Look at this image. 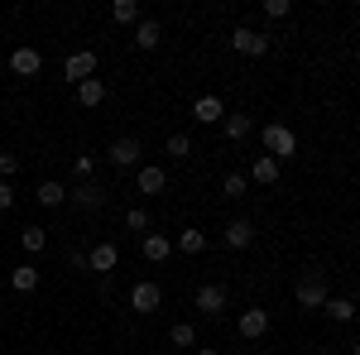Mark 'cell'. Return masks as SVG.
<instances>
[{"label":"cell","instance_id":"obj_1","mask_svg":"<svg viewBox=\"0 0 360 355\" xmlns=\"http://www.w3.org/2000/svg\"><path fill=\"white\" fill-rule=\"evenodd\" d=\"M259 139H264V154H269L274 164H283V159H293V154H298V135H293L283 120H269V125L259 130Z\"/></svg>","mask_w":360,"mask_h":355},{"label":"cell","instance_id":"obj_15","mask_svg":"<svg viewBox=\"0 0 360 355\" xmlns=\"http://www.w3.org/2000/svg\"><path fill=\"white\" fill-rule=\"evenodd\" d=\"M164 44V29H159V20H139L135 25V49L139 53H154Z\"/></svg>","mask_w":360,"mask_h":355},{"label":"cell","instance_id":"obj_35","mask_svg":"<svg viewBox=\"0 0 360 355\" xmlns=\"http://www.w3.org/2000/svg\"><path fill=\"white\" fill-rule=\"evenodd\" d=\"M0 254H5V245H0Z\"/></svg>","mask_w":360,"mask_h":355},{"label":"cell","instance_id":"obj_28","mask_svg":"<svg viewBox=\"0 0 360 355\" xmlns=\"http://www.w3.org/2000/svg\"><path fill=\"white\" fill-rule=\"evenodd\" d=\"M168 341H173V346H197V327L193 322H178V327L168 331Z\"/></svg>","mask_w":360,"mask_h":355},{"label":"cell","instance_id":"obj_5","mask_svg":"<svg viewBox=\"0 0 360 355\" xmlns=\"http://www.w3.org/2000/svg\"><path fill=\"white\" fill-rule=\"evenodd\" d=\"M193 307L202 312V317H221L226 312V288L221 283H202V288L193 293Z\"/></svg>","mask_w":360,"mask_h":355},{"label":"cell","instance_id":"obj_14","mask_svg":"<svg viewBox=\"0 0 360 355\" xmlns=\"http://www.w3.org/2000/svg\"><path fill=\"white\" fill-rule=\"evenodd\" d=\"M135 188L144 192V197H154V192H164L168 188V173L159 164H139V178H135Z\"/></svg>","mask_w":360,"mask_h":355},{"label":"cell","instance_id":"obj_8","mask_svg":"<svg viewBox=\"0 0 360 355\" xmlns=\"http://www.w3.org/2000/svg\"><path fill=\"white\" fill-rule=\"evenodd\" d=\"M236 331H240L245 341H259V336L269 331V312H264V307H245L240 322H236Z\"/></svg>","mask_w":360,"mask_h":355},{"label":"cell","instance_id":"obj_19","mask_svg":"<svg viewBox=\"0 0 360 355\" xmlns=\"http://www.w3.org/2000/svg\"><path fill=\"white\" fill-rule=\"evenodd\" d=\"M10 288H15V293H34V288H39V269H34V264L10 269Z\"/></svg>","mask_w":360,"mask_h":355},{"label":"cell","instance_id":"obj_6","mask_svg":"<svg viewBox=\"0 0 360 355\" xmlns=\"http://www.w3.org/2000/svg\"><path fill=\"white\" fill-rule=\"evenodd\" d=\"M139 154H144V144H139L135 135H120L111 149H106V159H111L115 168H139Z\"/></svg>","mask_w":360,"mask_h":355},{"label":"cell","instance_id":"obj_23","mask_svg":"<svg viewBox=\"0 0 360 355\" xmlns=\"http://www.w3.org/2000/svg\"><path fill=\"white\" fill-rule=\"evenodd\" d=\"M111 20H115V25H139V5H135V0H115Z\"/></svg>","mask_w":360,"mask_h":355},{"label":"cell","instance_id":"obj_24","mask_svg":"<svg viewBox=\"0 0 360 355\" xmlns=\"http://www.w3.org/2000/svg\"><path fill=\"white\" fill-rule=\"evenodd\" d=\"M20 240H25L29 254H39V250L49 245V231H44V226H25V231H20Z\"/></svg>","mask_w":360,"mask_h":355},{"label":"cell","instance_id":"obj_30","mask_svg":"<svg viewBox=\"0 0 360 355\" xmlns=\"http://www.w3.org/2000/svg\"><path fill=\"white\" fill-rule=\"evenodd\" d=\"M72 173H77V178H91V173H96V159H91V154H77V159H72Z\"/></svg>","mask_w":360,"mask_h":355},{"label":"cell","instance_id":"obj_13","mask_svg":"<svg viewBox=\"0 0 360 355\" xmlns=\"http://www.w3.org/2000/svg\"><path fill=\"white\" fill-rule=\"evenodd\" d=\"M115 264H120V250H115L111 240H101L96 250H86V269H96V273H111Z\"/></svg>","mask_w":360,"mask_h":355},{"label":"cell","instance_id":"obj_4","mask_svg":"<svg viewBox=\"0 0 360 355\" xmlns=\"http://www.w3.org/2000/svg\"><path fill=\"white\" fill-rule=\"evenodd\" d=\"M159 302H164V288H159V283H149V278H139L135 288H130V307H135L139 317L159 312Z\"/></svg>","mask_w":360,"mask_h":355},{"label":"cell","instance_id":"obj_27","mask_svg":"<svg viewBox=\"0 0 360 355\" xmlns=\"http://www.w3.org/2000/svg\"><path fill=\"white\" fill-rule=\"evenodd\" d=\"M245 192H250L245 173H226V183H221V197H231V202H236V197H245Z\"/></svg>","mask_w":360,"mask_h":355},{"label":"cell","instance_id":"obj_34","mask_svg":"<svg viewBox=\"0 0 360 355\" xmlns=\"http://www.w3.org/2000/svg\"><path fill=\"white\" fill-rule=\"evenodd\" d=\"M197 355H221V351L217 346H197Z\"/></svg>","mask_w":360,"mask_h":355},{"label":"cell","instance_id":"obj_32","mask_svg":"<svg viewBox=\"0 0 360 355\" xmlns=\"http://www.w3.org/2000/svg\"><path fill=\"white\" fill-rule=\"evenodd\" d=\"M0 173L15 178V173H20V159H15V154H0Z\"/></svg>","mask_w":360,"mask_h":355},{"label":"cell","instance_id":"obj_26","mask_svg":"<svg viewBox=\"0 0 360 355\" xmlns=\"http://www.w3.org/2000/svg\"><path fill=\"white\" fill-rule=\"evenodd\" d=\"M164 154H168V159H188V154H193V139H188V135H168L164 139Z\"/></svg>","mask_w":360,"mask_h":355},{"label":"cell","instance_id":"obj_33","mask_svg":"<svg viewBox=\"0 0 360 355\" xmlns=\"http://www.w3.org/2000/svg\"><path fill=\"white\" fill-rule=\"evenodd\" d=\"M10 207H15V188H10V183H0V212H10Z\"/></svg>","mask_w":360,"mask_h":355},{"label":"cell","instance_id":"obj_3","mask_svg":"<svg viewBox=\"0 0 360 355\" xmlns=\"http://www.w3.org/2000/svg\"><path fill=\"white\" fill-rule=\"evenodd\" d=\"M231 49L245 58H259V53H269V34H259V29H250V25H236L231 29Z\"/></svg>","mask_w":360,"mask_h":355},{"label":"cell","instance_id":"obj_10","mask_svg":"<svg viewBox=\"0 0 360 355\" xmlns=\"http://www.w3.org/2000/svg\"><path fill=\"white\" fill-rule=\"evenodd\" d=\"M39 67H44L39 49H15V53H10V72H15V77H39Z\"/></svg>","mask_w":360,"mask_h":355},{"label":"cell","instance_id":"obj_2","mask_svg":"<svg viewBox=\"0 0 360 355\" xmlns=\"http://www.w3.org/2000/svg\"><path fill=\"white\" fill-rule=\"evenodd\" d=\"M327 298H332V288H327V273H322V269H307L303 278L293 283V302L307 307V312H312V307H322Z\"/></svg>","mask_w":360,"mask_h":355},{"label":"cell","instance_id":"obj_12","mask_svg":"<svg viewBox=\"0 0 360 355\" xmlns=\"http://www.w3.org/2000/svg\"><path fill=\"white\" fill-rule=\"evenodd\" d=\"M226 245L231 250H250L255 245V221H245V217L226 221Z\"/></svg>","mask_w":360,"mask_h":355},{"label":"cell","instance_id":"obj_22","mask_svg":"<svg viewBox=\"0 0 360 355\" xmlns=\"http://www.w3.org/2000/svg\"><path fill=\"white\" fill-rule=\"evenodd\" d=\"M34 197H39V202H44V207H63V202H68V188H63V183H53V178H49V183H39V188H34Z\"/></svg>","mask_w":360,"mask_h":355},{"label":"cell","instance_id":"obj_25","mask_svg":"<svg viewBox=\"0 0 360 355\" xmlns=\"http://www.w3.org/2000/svg\"><path fill=\"white\" fill-rule=\"evenodd\" d=\"M178 250H183V254H202V250H207V235H202V231H178Z\"/></svg>","mask_w":360,"mask_h":355},{"label":"cell","instance_id":"obj_11","mask_svg":"<svg viewBox=\"0 0 360 355\" xmlns=\"http://www.w3.org/2000/svg\"><path fill=\"white\" fill-rule=\"evenodd\" d=\"M245 183H259V188H274V183H278V164L269 159V154H255V164H250Z\"/></svg>","mask_w":360,"mask_h":355},{"label":"cell","instance_id":"obj_7","mask_svg":"<svg viewBox=\"0 0 360 355\" xmlns=\"http://www.w3.org/2000/svg\"><path fill=\"white\" fill-rule=\"evenodd\" d=\"M63 77H68V82H86V77H96V53H91V49L68 53V63H63Z\"/></svg>","mask_w":360,"mask_h":355},{"label":"cell","instance_id":"obj_16","mask_svg":"<svg viewBox=\"0 0 360 355\" xmlns=\"http://www.w3.org/2000/svg\"><path fill=\"white\" fill-rule=\"evenodd\" d=\"M193 120H197V125H217V120H226V106H221V96H197V106H193Z\"/></svg>","mask_w":360,"mask_h":355},{"label":"cell","instance_id":"obj_20","mask_svg":"<svg viewBox=\"0 0 360 355\" xmlns=\"http://www.w3.org/2000/svg\"><path fill=\"white\" fill-rule=\"evenodd\" d=\"M226 139H236V144H240V139H250V130H255V120H250V115H231V110H226Z\"/></svg>","mask_w":360,"mask_h":355},{"label":"cell","instance_id":"obj_31","mask_svg":"<svg viewBox=\"0 0 360 355\" xmlns=\"http://www.w3.org/2000/svg\"><path fill=\"white\" fill-rule=\"evenodd\" d=\"M264 15H269V20H283V15H288V0H264Z\"/></svg>","mask_w":360,"mask_h":355},{"label":"cell","instance_id":"obj_17","mask_svg":"<svg viewBox=\"0 0 360 355\" xmlns=\"http://www.w3.org/2000/svg\"><path fill=\"white\" fill-rule=\"evenodd\" d=\"M168 254H173V240L159 235V231H149V235H144V259H149V264H164Z\"/></svg>","mask_w":360,"mask_h":355},{"label":"cell","instance_id":"obj_29","mask_svg":"<svg viewBox=\"0 0 360 355\" xmlns=\"http://www.w3.org/2000/svg\"><path fill=\"white\" fill-rule=\"evenodd\" d=\"M125 231H144V235H149V212H144V207H130V212H125Z\"/></svg>","mask_w":360,"mask_h":355},{"label":"cell","instance_id":"obj_21","mask_svg":"<svg viewBox=\"0 0 360 355\" xmlns=\"http://www.w3.org/2000/svg\"><path fill=\"white\" fill-rule=\"evenodd\" d=\"M322 312H327L332 322H351V317H356V298H327Z\"/></svg>","mask_w":360,"mask_h":355},{"label":"cell","instance_id":"obj_9","mask_svg":"<svg viewBox=\"0 0 360 355\" xmlns=\"http://www.w3.org/2000/svg\"><path fill=\"white\" fill-rule=\"evenodd\" d=\"M106 197H111V192L91 188V183H82V188H72V192H68V202H72L77 212H101V207H106Z\"/></svg>","mask_w":360,"mask_h":355},{"label":"cell","instance_id":"obj_18","mask_svg":"<svg viewBox=\"0 0 360 355\" xmlns=\"http://www.w3.org/2000/svg\"><path fill=\"white\" fill-rule=\"evenodd\" d=\"M77 101H82L86 110H96L101 101H106V82H101V77H86V82H77Z\"/></svg>","mask_w":360,"mask_h":355}]
</instances>
